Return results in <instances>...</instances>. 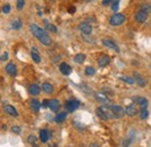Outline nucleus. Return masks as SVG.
Here are the masks:
<instances>
[{
  "instance_id": "nucleus-1",
  "label": "nucleus",
  "mask_w": 151,
  "mask_h": 147,
  "mask_svg": "<svg viewBox=\"0 0 151 147\" xmlns=\"http://www.w3.org/2000/svg\"><path fill=\"white\" fill-rule=\"evenodd\" d=\"M29 29H30L32 34L36 37L42 44H44V46H50V44H51V41H52V40H51V37L47 34L45 29L38 27L36 23H32V25L29 26Z\"/></svg>"
},
{
  "instance_id": "nucleus-2",
  "label": "nucleus",
  "mask_w": 151,
  "mask_h": 147,
  "mask_svg": "<svg viewBox=\"0 0 151 147\" xmlns=\"http://www.w3.org/2000/svg\"><path fill=\"white\" fill-rule=\"evenodd\" d=\"M111 112H112V110L109 111L108 108L100 106L96 109V116L102 120H108V119H111Z\"/></svg>"
},
{
  "instance_id": "nucleus-3",
  "label": "nucleus",
  "mask_w": 151,
  "mask_h": 147,
  "mask_svg": "<svg viewBox=\"0 0 151 147\" xmlns=\"http://www.w3.org/2000/svg\"><path fill=\"white\" fill-rule=\"evenodd\" d=\"M124 21H126V17L121 13H115L109 19V23L112 26H121Z\"/></svg>"
},
{
  "instance_id": "nucleus-4",
  "label": "nucleus",
  "mask_w": 151,
  "mask_h": 147,
  "mask_svg": "<svg viewBox=\"0 0 151 147\" xmlns=\"http://www.w3.org/2000/svg\"><path fill=\"white\" fill-rule=\"evenodd\" d=\"M80 105V102L78 99H75V98H71L69 100H66L65 103V109L68 110V112H73L78 109V106Z\"/></svg>"
},
{
  "instance_id": "nucleus-5",
  "label": "nucleus",
  "mask_w": 151,
  "mask_h": 147,
  "mask_svg": "<svg viewBox=\"0 0 151 147\" xmlns=\"http://www.w3.org/2000/svg\"><path fill=\"white\" fill-rule=\"evenodd\" d=\"M111 110L115 118H122L123 114L126 113V110H123L120 105H111Z\"/></svg>"
},
{
  "instance_id": "nucleus-6",
  "label": "nucleus",
  "mask_w": 151,
  "mask_h": 147,
  "mask_svg": "<svg viewBox=\"0 0 151 147\" xmlns=\"http://www.w3.org/2000/svg\"><path fill=\"white\" fill-rule=\"evenodd\" d=\"M147 19H148V13L144 12V11H142V9H139V11H137V12L135 13V20H136L137 22H139V23L145 22Z\"/></svg>"
},
{
  "instance_id": "nucleus-7",
  "label": "nucleus",
  "mask_w": 151,
  "mask_h": 147,
  "mask_svg": "<svg viewBox=\"0 0 151 147\" xmlns=\"http://www.w3.org/2000/svg\"><path fill=\"white\" fill-rule=\"evenodd\" d=\"M79 31L83 33V34H91L92 33V26L88 23V22H81L79 26H78Z\"/></svg>"
},
{
  "instance_id": "nucleus-8",
  "label": "nucleus",
  "mask_w": 151,
  "mask_h": 147,
  "mask_svg": "<svg viewBox=\"0 0 151 147\" xmlns=\"http://www.w3.org/2000/svg\"><path fill=\"white\" fill-rule=\"evenodd\" d=\"M102 44H104L105 47H107V48H111V49L115 50L116 53H119V52H120V49H119L117 44H116L114 41L109 40V39H102Z\"/></svg>"
},
{
  "instance_id": "nucleus-9",
  "label": "nucleus",
  "mask_w": 151,
  "mask_h": 147,
  "mask_svg": "<svg viewBox=\"0 0 151 147\" xmlns=\"http://www.w3.org/2000/svg\"><path fill=\"white\" fill-rule=\"evenodd\" d=\"M109 62H111V60H109V56L108 55H101L98 58V65H99L100 68L107 67V65L109 64Z\"/></svg>"
},
{
  "instance_id": "nucleus-10",
  "label": "nucleus",
  "mask_w": 151,
  "mask_h": 147,
  "mask_svg": "<svg viewBox=\"0 0 151 147\" xmlns=\"http://www.w3.org/2000/svg\"><path fill=\"white\" fill-rule=\"evenodd\" d=\"M59 70H60V73L63 74V75H65V76H69L70 74L72 73V68L68 63H65V62H62L59 64Z\"/></svg>"
},
{
  "instance_id": "nucleus-11",
  "label": "nucleus",
  "mask_w": 151,
  "mask_h": 147,
  "mask_svg": "<svg viewBox=\"0 0 151 147\" xmlns=\"http://www.w3.org/2000/svg\"><path fill=\"white\" fill-rule=\"evenodd\" d=\"M132 102L137 103V104L141 106V109H147V106H148V100H147L144 97H132Z\"/></svg>"
},
{
  "instance_id": "nucleus-12",
  "label": "nucleus",
  "mask_w": 151,
  "mask_h": 147,
  "mask_svg": "<svg viewBox=\"0 0 151 147\" xmlns=\"http://www.w3.org/2000/svg\"><path fill=\"white\" fill-rule=\"evenodd\" d=\"M5 70H6V73L8 74L9 76H12V77H15V76H17V74H18L15 64H14V63H12V62H11V63H8V64L6 65Z\"/></svg>"
},
{
  "instance_id": "nucleus-13",
  "label": "nucleus",
  "mask_w": 151,
  "mask_h": 147,
  "mask_svg": "<svg viewBox=\"0 0 151 147\" xmlns=\"http://www.w3.org/2000/svg\"><path fill=\"white\" fill-rule=\"evenodd\" d=\"M134 79L136 81V83L139 85V87H145L147 85V79L138 73H134Z\"/></svg>"
},
{
  "instance_id": "nucleus-14",
  "label": "nucleus",
  "mask_w": 151,
  "mask_h": 147,
  "mask_svg": "<svg viewBox=\"0 0 151 147\" xmlns=\"http://www.w3.org/2000/svg\"><path fill=\"white\" fill-rule=\"evenodd\" d=\"M50 137H51V134L48 130H41L40 131V139L42 143H47L50 139Z\"/></svg>"
},
{
  "instance_id": "nucleus-15",
  "label": "nucleus",
  "mask_w": 151,
  "mask_h": 147,
  "mask_svg": "<svg viewBox=\"0 0 151 147\" xmlns=\"http://www.w3.org/2000/svg\"><path fill=\"white\" fill-rule=\"evenodd\" d=\"M59 108H60V104H59V102L57 99L49 100V109L52 111V112H58Z\"/></svg>"
},
{
  "instance_id": "nucleus-16",
  "label": "nucleus",
  "mask_w": 151,
  "mask_h": 147,
  "mask_svg": "<svg viewBox=\"0 0 151 147\" xmlns=\"http://www.w3.org/2000/svg\"><path fill=\"white\" fill-rule=\"evenodd\" d=\"M4 110L6 113H8L9 116H12V117H18L19 116V113H18V111L15 110V108L14 106H12V105H6L5 108H4Z\"/></svg>"
},
{
  "instance_id": "nucleus-17",
  "label": "nucleus",
  "mask_w": 151,
  "mask_h": 147,
  "mask_svg": "<svg viewBox=\"0 0 151 147\" xmlns=\"http://www.w3.org/2000/svg\"><path fill=\"white\" fill-rule=\"evenodd\" d=\"M28 91H29V93L32 96H37V95H40V92H41V88L38 87L37 84H32V85H29Z\"/></svg>"
},
{
  "instance_id": "nucleus-18",
  "label": "nucleus",
  "mask_w": 151,
  "mask_h": 147,
  "mask_svg": "<svg viewBox=\"0 0 151 147\" xmlns=\"http://www.w3.org/2000/svg\"><path fill=\"white\" fill-rule=\"evenodd\" d=\"M126 113H127L128 116H130V117L136 116V114H137V109H136V106H135L134 104L128 105V106H127V109H126Z\"/></svg>"
},
{
  "instance_id": "nucleus-19",
  "label": "nucleus",
  "mask_w": 151,
  "mask_h": 147,
  "mask_svg": "<svg viewBox=\"0 0 151 147\" xmlns=\"http://www.w3.org/2000/svg\"><path fill=\"white\" fill-rule=\"evenodd\" d=\"M43 23H44L45 31H50V32H52V33H57V27L54 26V25H51L48 20H43Z\"/></svg>"
},
{
  "instance_id": "nucleus-20",
  "label": "nucleus",
  "mask_w": 151,
  "mask_h": 147,
  "mask_svg": "<svg viewBox=\"0 0 151 147\" xmlns=\"http://www.w3.org/2000/svg\"><path fill=\"white\" fill-rule=\"evenodd\" d=\"M30 108H32V110L34 111V112H38L42 106L40 105V103L37 102V99H32V100H30Z\"/></svg>"
},
{
  "instance_id": "nucleus-21",
  "label": "nucleus",
  "mask_w": 151,
  "mask_h": 147,
  "mask_svg": "<svg viewBox=\"0 0 151 147\" xmlns=\"http://www.w3.org/2000/svg\"><path fill=\"white\" fill-rule=\"evenodd\" d=\"M42 89H43V91L45 92V93H48V95H50V93L54 92V87L50 83H43Z\"/></svg>"
},
{
  "instance_id": "nucleus-22",
  "label": "nucleus",
  "mask_w": 151,
  "mask_h": 147,
  "mask_svg": "<svg viewBox=\"0 0 151 147\" xmlns=\"http://www.w3.org/2000/svg\"><path fill=\"white\" fill-rule=\"evenodd\" d=\"M95 99H96L98 102H101V103H109L108 97H106V96L102 95V93H95Z\"/></svg>"
},
{
  "instance_id": "nucleus-23",
  "label": "nucleus",
  "mask_w": 151,
  "mask_h": 147,
  "mask_svg": "<svg viewBox=\"0 0 151 147\" xmlns=\"http://www.w3.org/2000/svg\"><path fill=\"white\" fill-rule=\"evenodd\" d=\"M66 116H68V113L66 112H62V113H58L56 116V118H55V122L58 123V124H60V123H63L65 119H66Z\"/></svg>"
},
{
  "instance_id": "nucleus-24",
  "label": "nucleus",
  "mask_w": 151,
  "mask_h": 147,
  "mask_svg": "<svg viewBox=\"0 0 151 147\" xmlns=\"http://www.w3.org/2000/svg\"><path fill=\"white\" fill-rule=\"evenodd\" d=\"M85 55L84 54H81V53H79V54H77V55L73 57V61H75L76 63H78V64H81V63H84L85 62Z\"/></svg>"
},
{
  "instance_id": "nucleus-25",
  "label": "nucleus",
  "mask_w": 151,
  "mask_h": 147,
  "mask_svg": "<svg viewBox=\"0 0 151 147\" xmlns=\"http://www.w3.org/2000/svg\"><path fill=\"white\" fill-rule=\"evenodd\" d=\"M21 26H22V22H21L20 19H17V20H14V21L12 22V28H13V29H20Z\"/></svg>"
},
{
  "instance_id": "nucleus-26",
  "label": "nucleus",
  "mask_w": 151,
  "mask_h": 147,
  "mask_svg": "<svg viewBox=\"0 0 151 147\" xmlns=\"http://www.w3.org/2000/svg\"><path fill=\"white\" fill-rule=\"evenodd\" d=\"M120 79L126 82L127 84H134V82H135V79L132 78V77H129V76H122V77H120Z\"/></svg>"
},
{
  "instance_id": "nucleus-27",
  "label": "nucleus",
  "mask_w": 151,
  "mask_h": 147,
  "mask_svg": "<svg viewBox=\"0 0 151 147\" xmlns=\"http://www.w3.org/2000/svg\"><path fill=\"white\" fill-rule=\"evenodd\" d=\"M95 74V69L93 67H86L85 68V75L86 76H93Z\"/></svg>"
},
{
  "instance_id": "nucleus-28",
  "label": "nucleus",
  "mask_w": 151,
  "mask_h": 147,
  "mask_svg": "<svg viewBox=\"0 0 151 147\" xmlns=\"http://www.w3.org/2000/svg\"><path fill=\"white\" fill-rule=\"evenodd\" d=\"M32 60L35 63H40L41 62V57L38 55V52H32Z\"/></svg>"
},
{
  "instance_id": "nucleus-29",
  "label": "nucleus",
  "mask_w": 151,
  "mask_h": 147,
  "mask_svg": "<svg viewBox=\"0 0 151 147\" xmlns=\"http://www.w3.org/2000/svg\"><path fill=\"white\" fill-rule=\"evenodd\" d=\"M139 114H141V119H147L149 117V112H148L147 109H141Z\"/></svg>"
},
{
  "instance_id": "nucleus-30",
  "label": "nucleus",
  "mask_w": 151,
  "mask_h": 147,
  "mask_svg": "<svg viewBox=\"0 0 151 147\" xmlns=\"http://www.w3.org/2000/svg\"><path fill=\"white\" fill-rule=\"evenodd\" d=\"M141 9L144 11V12H147V13L149 14V13H151V5H149V4H144V5L141 6Z\"/></svg>"
},
{
  "instance_id": "nucleus-31",
  "label": "nucleus",
  "mask_w": 151,
  "mask_h": 147,
  "mask_svg": "<svg viewBox=\"0 0 151 147\" xmlns=\"http://www.w3.org/2000/svg\"><path fill=\"white\" fill-rule=\"evenodd\" d=\"M119 6H120V0H114L113 4H112V9H113L114 12H117Z\"/></svg>"
},
{
  "instance_id": "nucleus-32",
  "label": "nucleus",
  "mask_w": 151,
  "mask_h": 147,
  "mask_svg": "<svg viewBox=\"0 0 151 147\" xmlns=\"http://www.w3.org/2000/svg\"><path fill=\"white\" fill-rule=\"evenodd\" d=\"M28 143H29L30 145L35 146V145H36V144H35V143H36V137H35V135H29V137H28Z\"/></svg>"
},
{
  "instance_id": "nucleus-33",
  "label": "nucleus",
  "mask_w": 151,
  "mask_h": 147,
  "mask_svg": "<svg viewBox=\"0 0 151 147\" xmlns=\"http://www.w3.org/2000/svg\"><path fill=\"white\" fill-rule=\"evenodd\" d=\"M24 1H26V0H17V8H18V9H22V8H23Z\"/></svg>"
},
{
  "instance_id": "nucleus-34",
  "label": "nucleus",
  "mask_w": 151,
  "mask_h": 147,
  "mask_svg": "<svg viewBox=\"0 0 151 147\" xmlns=\"http://www.w3.org/2000/svg\"><path fill=\"white\" fill-rule=\"evenodd\" d=\"M9 12H11V6H9V5H5V6L2 7V13L8 14Z\"/></svg>"
},
{
  "instance_id": "nucleus-35",
  "label": "nucleus",
  "mask_w": 151,
  "mask_h": 147,
  "mask_svg": "<svg viewBox=\"0 0 151 147\" xmlns=\"http://www.w3.org/2000/svg\"><path fill=\"white\" fill-rule=\"evenodd\" d=\"M11 130H12V132L15 133V134H20V133H21V129H20L19 126H13Z\"/></svg>"
},
{
  "instance_id": "nucleus-36",
  "label": "nucleus",
  "mask_w": 151,
  "mask_h": 147,
  "mask_svg": "<svg viewBox=\"0 0 151 147\" xmlns=\"http://www.w3.org/2000/svg\"><path fill=\"white\" fill-rule=\"evenodd\" d=\"M41 106H42L43 109H47V108H49V100H47V99H44V100L42 102V104H41Z\"/></svg>"
},
{
  "instance_id": "nucleus-37",
  "label": "nucleus",
  "mask_w": 151,
  "mask_h": 147,
  "mask_svg": "<svg viewBox=\"0 0 151 147\" xmlns=\"http://www.w3.org/2000/svg\"><path fill=\"white\" fill-rule=\"evenodd\" d=\"M8 58V54L7 53H2V55H1V61H6Z\"/></svg>"
},
{
  "instance_id": "nucleus-38",
  "label": "nucleus",
  "mask_w": 151,
  "mask_h": 147,
  "mask_svg": "<svg viewBox=\"0 0 151 147\" xmlns=\"http://www.w3.org/2000/svg\"><path fill=\"white\" fill-rule=\"evenodd\" d=\"M68 11H69V13H70V14H73V13L76 12V7L75 6H72V7H70Z\"/></svg>"
},
{
  "instance_id": "nucleus-39",
  "label": "nucleus",
  "mask_w": 151,
  "mask_h": 147,
  "mask_svg": "<svg viewBox=\"0 0 151 147\" xmlns=\"http://www.w3.org/2000/svg\"><path fill=\"white\" fill-rule=\"evenodd\" d=\"M112 0H102V5L104 6H108V4H111Z\"/></svg>"
}]
</instances>
